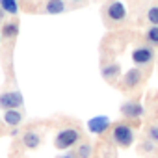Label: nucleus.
<instances>
[{"mask_svg": "<svg viewBox=\"0 0 158 158\" xmlns=\"http://www.w3.org/2000/svg\"><path fill=\"white\" fill-rule=\"evenodd\" d=\"M78 141H80V132L74 130V128H63L54 138V143H56V147L60 151H67V149H71Z\"/></svg>", "mask_w": 158, "mask_h": 158, "instance_id": "f257e3e1", "label": "nucleus"}, {"mask_svg": "<svg viewBox=\"0 0 158 158\" xmlns=\"http://www.w3.org/2000/svg\"><path fill=\"white\" fill-rule=\"evenodd\" d=\"M112 138L115 139L117 145L128 147V145H132V141H134V132H132V128H130L128 125H115Z\"/></svg>", "mask_w": 158, "mask_h": 158, "instance_id": "f03ea898", "label": "nucleus"}, {"mask_svg": "<svg viewBox=\"0 0 158 158\" xmlns=\"http://www.w3.org/2000/svg\"><path fill=\"white\" fill-rule=\"evenodd\" d=\"M24 102L23 95L19 91H6L0 95V108L4 110H15V108H21Z\"/></svg>", "mask_w": 158, "mask_h": 158, "instance_id": "7ed1b4c3", "label": "nucleus"}, {"mask_svg": "<svg viewBox=\"0 0 158 158\" xmlns=\"http://www.w3.org/2000/svg\"><path fill=\"white\" fill-rule=\"evenodd\" d=\"M110 119L106 115H97V117H91L88 121V130L91 134H104L108 128H110Z\"/></svg>", "mask_w": 158, "mask_h": 158, "instance_id": "20e7f679", "label": "nucleus"}, {"mask_svg": "<svg viewBox=\"0 0 158 158\" xmlns=\"http://www.w3.org/2000/svg\"><path fill=\"white\" fill-rule=\"evenodd\" d=\"M152 58H154V52L151 47H138L132 52V61L136 65H147L152 61Z\"/></svg>", "mask_w": 158, "mask_h": 158, "instance_id": "39448f33", "label": "nucleus"}, {"mask_svg": "<svg viewBox=\"0 0 158 158\" xmlns=\"http://www.w3.org/2000/svg\"><path fill=\"white\" fill-rule=\"evenodd\" d=\"M106 15H108V19H112V21H123L125 17H127V10H125V6L121 4V2H112L108 8H106Z\"/></svg>", "mask_w": 158, "mask_h": 158, "instance_id": "423d86ee", "label": "nucleus"}, {"mask_svg": "<svg viewBox=\"0 0 158 158\" xmlns=\"http://www.w3.org/2000/svg\"><path fill=\"white\" fill-rule=\"evenodd\" d=\"M121 114L130 117V119H136V117H139L143 114V106L138 104V102H125L121 106Z\"/></svg>", "mask_w": 158, "mask_h": 158, "instance_id": "0eeeda50", "label": "nucleus"}, {"mask_svg": "<svg viewBox=\"0 0 158 158\" xmlns=\"http://www.w3.org/2000/svg\"><path fill=\"white\" fill-rule=\"evenodd\" d=\"M141 78H143V74H141L139 69H128L127 74H125V78H123V84L127 88H136L141 82Z\"/></svg>", "mask_w": 158, "mask_h": 158, "instance_id": "6e6552de", "label": "nucleus"}, {"mask_svg": "<svg viewBox=\"0 0 158 158\" xmlns=\"http://www.w3.org/2000/svg\"><path fill=\"white\" fill-rule=\"evenodd\" d=\"M23 143H24V147H28V149H37L39 145H41V136L37 134V132H24L23 134Z\"/></svg>", "mask_w": 158, "mask_h": 158, "instance_id": "1a4fd4ad", "label": "nucleus"}, {"mask_svg": "<svg viewBox=\"0 0 158 158\" xmlns=\"http://www.w3.org/2000/svg\"><path fill=\"white\" fill-rule=\"evenodd\" d=\"M23 121V114L19 110H6L4 112V123L10 127H19Z\"/></svg>", "mask_w": 158, "mask_h": 158, "instance_id": "9d476101", "label": "nucleus"}, {"mask_svg": "<svg viewBox=\"0 0 158 158\" xmlns=\"http://www.w3.org/2000/svg\"><path fill=\"white\" fill-rule=\"evenodd\" d=\"M45 11L48 15H60L65 11V2L63 0H48L47 6H45Z\"/></svg>", "mask_w": 158, "mask_h": 158, "instance_id": "9b49d317", "label": "nucleus"}, {"mask_svg": "<svg viewBox=\"0 0 158 158\" xmlns=\"http://www.w3.org/2000/svg\"><path fill=\"white\" fill-rule=\"evenodd\" d=\"M0 34H2V37H6V39H13L19 34V24L17 23H6L2 26V32Z\"/></svg>", "mask_w": 158, "mask_h": 158, "instance_id": "f8f14e48", "label": "nucleus"}, {"mask_svg": "<svg viewBox=\"0 0 158 158\" xmlns=\"http://www.w3.org/2000/svg\"><path fill=\"white\" fill-rule=\"evenodd\" d=\"M0 8H2L6 13H10V15H17V11H19L17 0H0Z\"/></svg>", "mask_w": 158, "mask_h": 158, "instance_id": "ddd939ff", "label": "nucleus"}, {"mask_svg": "<svg viewBox=\"0 0 158 158\" xmlns=\"http://www.w3.org/2000/svg\"><path fill=\"white\" fill-rule=\"evenodd\" d=\"M117 74H119V65H117V63L106 65V67L102 69V76H104V78H108V80H110V78H115Z\"/></svg>", "mask_w": 158, "mask_h": 158, "instance_id": "4468645a", "label": "nucleus"}, {"mask_svg": "<svg viewBox=\"0 0 158 158\" xmlns=\"http://www.w3.org/2000/svg\"><path fill=\"white\" fill-rule=\"evenodd\" d=\"M76 154H78V158H89L91 156V145L89 143H82L80 147H78Z\"/></svg>", "mask_w": 158, "mask_h": 158, "instance_id": "2eb2a0df", "label": "nucleus"}, {"mask_svg": "<svg viewBox=\"0 0 158 158\" xmlns=\"http://www.w3.org/2000/svg\"><path fill=\"white\" fill-rule=\"evenodd\" d=\"M147 19L152 26H158V6H152L149 11H147Z\"/></svg>", "mask_w": 158, "mask_h": 158, "instance_id": "dca6fc26", "label": "nucleus"}, {"mask_svg": "<svg viewBox=\"0 0 158 158\" xmlns=\"http://www.w3.org/2000/svg\"><path fill=\"white\" fill-rule=\"evenodd\" d=\"M147 41L151 45H158V26H152L147 30Z\"/></svg>", "mask_w": 158, "mask_h": 158, "instance_id": "f3484780", "label": "nucleus"}, {"mask_svg": "<svg viewBox=\"0 0 158 158\" xmlns=\"http://www.w3.org/2000/svg\"><path fill=\"white\" fill-rule=\"evenodd\" d=\"M149 138H151V141L158 143V127H151L149 128Z\"/></svg>", "mask_w": 158, "mask_h": 158, "instance_id": "a211bd4d", "label": "nucleus"}, {"mask_svg": "<svg viewBox=\"0 0 158 158\" xmlns=\"http://www.w3.org/2000/svg\"><path fill=\"white\" fill-rule=\"evenodd\" d=\"M60 158H78V154H74V152H65V154H61Z\"/></svg>", "mask_w": 158, "mask_h": 158, "instance_id": "6ab92c4d", "label": "nucleus"}, {"mask_svg": "<svg viewBox=\"0 0 158 158\" xmlns=\"http://www.w3.org/2000/svg\"><path fill=\"white\" fill-rule=\"evenodd\" d=\"M4 13H6V11H4L2 8H0V23H2V19H4Z\"/></svg>", "mask_w": 158, "mask_h": 158, "instance_id": "aec40b11", "label": "nucleus"}, {"mask_svg": "<svg viewBox=\"0 0 158 158\" xmlns=\"http://www.w3.org/2000/svg\"><path fill=\"white\" fill-rule=\"evenodd\" d=\"M73 2H82V0H73Z\"/></svg>", "mask_w": 158, "mask_h": 158, "instance_id": "412c9836", "label": "nucleus"}, {"mask_svg": "<svg viewBox=\"0 0 158 158\" xmlns=\"http://www.w3.org/2000/svg\"><path fill=\"white\" fill-rule=\"evenodd\" d=\"M0 39H2V34H0Z\"/></svg>", "mask_w": 158, "mask_h": 158, "instance_id": "4be33fe9", "label": "nucleus"}]
</instances>
